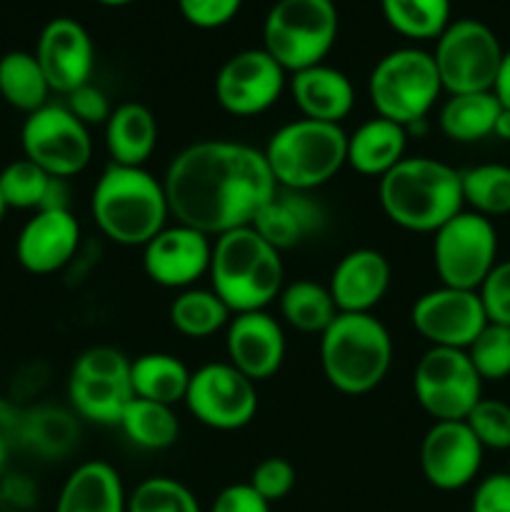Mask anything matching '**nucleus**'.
Wrapping results in <instances>:
<instances>
[{
  "mask_svg": "<svg viewBox=\"0 0 510 512\" xmlns=\"http://www.w3.org/2000/svg\"><path fill=\"white\" fill-rule=\"evenodd\" d=\"M105 128V148L110 163L143 168L158 145V120L143 103H123L113 108Z\"/></svg>",
  "mask_w": 510,
  "mask_h": 512,
  "instance_id": "obj_27",
  "label": "nucleus"
},
{
  "mask_svg": "<svg viewBox=\"0 0 510 512\" xmlns=\"http://www.w3.org/2000/svg\"><path fill=\"white\" fill-rule=\"evenodd\" d=\"M285 70L263 48H248L230 55L215 75V100L235 118H253L280 100Z\"/></svg>",
  "mask_w": 510,
  "mask_h": 512,
  "instance_id": "obj_15",
  "label": "nucleus"
},
{
  "mask_svg": "<svg viewBox=\"0 0 510 512\" xmlns=\"http://www.w3.org/2000/svg\"><path fill=\"white\" fill-rule=\"evenodd\" d=\"M130 385L133 398L173 408L185 400L190 370L183 360L170 353H145L130 360Z\"/></svg>",
  "mask_w": 510,
  "mask_h": 512,
  "instance_id": "obj_28",
  "label": "nucleus"
},
{
  "mask_svg": "<svg viewBox=\"0 0 510 512\" xmlns=\"http://www.w3.org/2000/svg\"><path fill=\"white\" fill-rule=\"evenodd\" d=\"M243 0H178L180 15L200 30L223 28L238 15Z\"/></svg>",
  "mask_w": 510,
  "mask_h": 512,
  "instance_id": "obj_43",
  "label": "nucleus"
},
{
  "mask_svg": "<svg viewBox=\"0 0 510 512\" xmlns=\"http://www.w3.org/2000/svg\"><path fill=\"white\" fill-rule=\"evenodd\" d=\"M80 223L70 210H38L20 228L15 258L33 275H53L78 255Z\"/></svg>",
  "mask_w": 510,
  "mask_h": 512,
  "instance_id": "obj_21",
  "label": "nucleus"
},
{
  "mask_svg": "<svg viewBox=\"0 0 510 512\" xmlns=\"http://www.w3.org/2000/svg\"><path fill=\"white\" fill-rule=\"evenodd\" d=\"M210 290L233 315L265 310L283 290V258L253 225L228 230L213 240Z\"/></svg>",
  "mask_w": 510,
  "mask_h": 512,
  "instance_id": "obj_3",
  "label": "nucleus"
},
{
  "mask_svg": "<svg viewBox=\"0 0 510 512\" xmlns=\"http://www.w3.org/2000/svg\"><path fill=\"white\" fill-rule=\"evenodd\" d=\"M378 200L385 218L410 233H435L465 210L460 173L425 155L403 158L378 180Z\"/></svg>",
  "mask_w": 510,
  "mask_h": 512,
  "instance_id": "obj_2",
  "label": "nucleus"
},
{
  "mask_svg": "<svg viewBox=\"0 0 510 512\" xmlns=\"http://www.w3.org/2000/svg\"><path fill=\"white\" fill-rule=\"evenodd\" d=\"M338 8L333 0H275L263 20V50L285 73L325 63L338 40Z\"/></svg>",
  "mask_w": 510,
  "mask_h": 512,
  "instance_id": "obj_8",
  "label": "nucleus"
},
{
  "mask_svg": "<svg viewBox=\"0 0 510 512\" xmlns=\"http://www.w3.org/2000/svg\"><path fill=\"white\" fill-rule=\"evenodd\" d=\"M78 415L63 408H35L20 420L23 440L45 458L65 455L78 443Z\"/></svg>",
  "mask_w": 510,
  "mask_h": 512,
  "instance_id": "obj_36",
  "label": "nucleus"
},
{
  "mask_svg": "<svg viewBox=\"0 0 510 512\" xmlns=\"http://www.w3.org/2000/svg\"><path fill=\"white\" fill-rule=\"evenodd\" d=\"M50 85L35 53L10 50L0 58V100L10 108L30 115L48 105Z\"/></svg>",
  "mask_w": 510,
  "mask_h": 512,
  "instance_id": "obj_30",
  "label": "nucleus"
},
{
  "mask_svg": "<svg viewBox=\"0 0 510 512\" xmlns=\"http://www.w3.org/2000/svg\"><path fill=\"white\" fill-rule=\"evenodd\" d=\"M325 220H328V213L313 195L278 188L273 198L255 215L253 228L258 230L260 238H265L278 253H283V250L298 248L323 233Z\"/></svg>",
  "mask_w": 510,
  "mask_h": 512,
  "instance_id": "obj_22",
  "label": "nucleus"
},
{
  "mask_svg": "<svg viewBox=\"0 0 510 512\" xmlns=\"http://www.w3.org/2000/svg\"><path fill=\"white\" fill-rule=\"evenodd\" d=\"M500 110L503 105L493 90L450 95L438 113V128L453 143H478L493 135Z\"/></svg>",
  "mask_w": 510,
  "mask_h": 512,
  "instance_id": "obj_29",
  "label": "nucleus"
},
{
  "mask_svg": "<svg viewBox=\"0 0 510 512\" xmlns=\"http://www.w3.org/2000/svg\"><path fill=\"white\" fill-rule=\"evenodd\" d=\"M3 495L8 503L18 505V508H30L35 503V488L25 475H13L10 480H5Z\"/></svg>",
  "mask_w": 510,
  "mask_h": 512,
  "instance_id": "obj_47",
  "label": "nucleus"
},
{
  "mask_svg": "<svg viewBox=\"0 0 510 512\" xmlns=\"http://www.w3.org/2000/svg\"><path fill=\"white\" fill-rule=\"evenodd\" d=\"M485 450H510V405L495 398H480L465 418Z\"/></svg>",
  "mask_w": 510,
  "mask_h": 512,
  "instance_id": "obj_40",
  "label": "nucleus"
},
{
  "mask_svg": "<svg viewBox=\"0 0 510 512\" xmlns=\"http://www.w3.org/2000/svg\"><path fill=\"white\" fill-rule=\"evenodd\" d=\"M410 323L420 338L428 340L430 348L468 350L488 325V315L478 290L440 285L415 300L410 308Z\"/></svg>",
  "mask_w": 510,
  "mask_h": 512,
  "instance_id": "obj_16",
  "label": "nucleus"
},
{
  "mask_svg": "<svg viewBox=\"0 0 510 512\" xmlns=\"http://www.w3.org/2000/svg\"><path fill=\"white\" fill-rule=\"evenodd\" d=\"M408 130L385 118H370L348 135L345 165L368 178H383L405 158Z\"/></svg>",
  "mask_w": 510,
  "mask_h": 512,
  "instance_id": "obj_26",
  "label": "nucleus"
},
{
  "mask_svg": "<svg viewBox=\"0 0 510 512\" xmlns=\"http://www.w3.org/2000/svg\"><path fill=\"white\" fill-rule=\"evenodd\" d=\"M503 55L505 50L493 28L475 18L450 20L448 28L435 38L433 50L440 85L448 95L493 90Z\"/></svg>",
  "mask_w": 510,
  "mask_h": 512,
  "instance_id": "obj_9",
  "label": "nucleus"
},
{
  "mask_svg": "<svg viewBox=\"0 0 510 512\" xmlns=\"http://www.w3.org/2000/svg\"><path fill=\"white\" fill-rule=\"evenodd\" d=\"M225 353L228 363L253 383L273 378L285 360L283 325L265 310L233 315L225 328Z\"/></svg>",
  "mask_w": 510,
  "mask_h": 512,
  "instance_id": "obj_20",
  "label": "nucleus"
},
{
  "mask_svg": "<svg viewBox=\"0 0 510 512\" xmlns=\"http://www.w3.org/2000/svg\"><path fill=\"white\" fill-rule=\"evenodd\" d=\"M470 512H510V473L485 475L475 485Z\"/></svg>",
  "mask_w": 510,
  "mask_h": 512,
  "instance_id": "obj_45",
  "label": "nucleus"
},
{
  "mask_svg": "<svg viewBox=\"0 0 510 512\" xmlns=\"http://www.w3.org/2000/svg\"><path fill=\"white\" fill-rule=\"evenodd\" d=\"M493 93L495 98L500 100V105L510 110V48L505 50L503 55V65H500V73H498V80H495Z\"/></svg>",
  "mask_w": 510,
  "mask_h": 512,
  "instance_id": "obj_49",
  "label": "nucleus"
},
{
  "mask_svg": "<svg viewBox=\"0 0 510 512\" xmlns=\"http://www.w3.org/2000/svg\"><path fill=\"white\" fill-rule=\"evenodd\" d=\"M210 512H270V503L260 498L250 483H235L215 495Z\"/></svg>",
  "mask_w": 510,
  "mask_h": 512,
  "instance_id": "obj_46",
  "label": "nucleus"
},
{
  "mask_svg": "<svg viewBox=\"0 0 510 512\" xmlns=\"http://www.w3.org/2000/svg\"><path fill=\"white\" fill-rule=\"evenodd\" d=\"M498 263V233L490 218L460 210L433 233V265L440 285L478 290Z\"/></svg>",
  "mask_w": 510,
  "mask_h": 512,
  "instance_id": "obj_11",
  "label": "nucleus"
},
{
  "mask_svg": "<svg viewBox=\"0 0 510 512\" xmlns=\"http://www.w3.org/2000/svg\"><path fill=\"white\" fill-rule=\"evenodd\" d=\"M90 210L100 233L125 248H143L170 218L163 180L145 168L110 163L90 195Z\"/></svg>",
  "mask_w": 510,
  "mask_h": 512,
  "instance_id": "obj_4",
  "label": "nucleus"
},
{
  "mask_svg": "<svg viewBox=\"0 0 510 512\" xmlns=\"http://www.w3.org/2000/svg\"><path fill=\"white\" fill-rule=\"evenodd\" d=\"M390 365L393 338L373 313H338L320 335V368L338 393H370L388 378Z\"/></svg>",
  "mask_w": 510,
  "mask_h": 512,
  "instance_id": "obj_5",
  "label": "nucleus"
},
{
  "mask_svg": "<svg viewBox=\"0 0 510 512\" xmlns=\"http://www.w3.org/2000/svg\"><path fill=\"white\" fill-rule=\"evenodd\" d=\"M35 58L53 93L70 95L90 83L95 68V45L83 23L53 18L43 25L35 45Z\"/></svg>",
  "mask_w": 510,
  "mask_h": 512,
  "instance_id": "obj_19",
  "label": "nucleus"
},
{
  "mask_svg": "<svg viewBox=\"0 0 510 512\" xmlns=\"http://www.w3.org/2000/svg\"><path fill=\"white\" fill-rule=\"evenodd\" d=\"M50 185V175L28 158H18L0 170V195L5 205L15 210H35L45 200V190Z\"/></svg>",
  "mask_w": 510,
  "mask_h": 512,
  "instance_id": "obj_37",
  "label": "nucleus"
},
{
  "mask_svg": "<svg viewBox=\"0 0 510 512\" xmlns=\"http://www.w3.org/2000/svg\"><path fill=\"white\" fill-rule=\"evenodd\" d=\"M5 213H8V205H5V200H3V195H0V223H3V218H5Z\"/></svg>",
  "mask_w": 510,
  "mask_h": 512,
  "instance_id": "obj_53",
  "label": "nucleus"
},
{
  "mask_svg": "<svg viewBox=\"0 0 510 512\" xmlns=\"http://www.w3.org/2000/svg\"><path fill=\"white\" fill-rule=\"evenodd\" d=\"M413 393L433 423L465 420L483 398V380L465 350L428 348L413 370Z\"/></svg>",
  "mask_w": 510,
  "mask_h": 512,
  "instance_id": "obj_13",
  "label": "nucleus"
},
{
  "mask_svg": "<svg viewBox=\"0 0 510 512\" xmlns=\"http://www.w3.org/2000/svg\"><path fill=\"white\" fill-rule=\"evenodd\" d=\"M278 303L283 320L298 333L323 335L338 315L328 285H320L315 280H295V283L283 285Z\"/></svg>",
  "mask_w": 510,
  "mask_h": 512,
  "instance_id": "obj_31",
  "label": "nucleus"
},
{
  "mask_svg": "<svg viewBox=\"0 0 510 512\" xmlns=\"http://www.w3.org/2000/svg\"><path fill=\"white\" fill-rule=\"evenodd\" d=\"M483 455L485 448L465 420H438L420 443V470L435 490L453 493L478 478Z\"/></svg>",
  "mask_w": 510,
  "mask_h": 512,
  "instance_id": "obj_17",
  "label": "nucleus"
},
{
  "mask_svg": "<svg viewBox=\"0 0 510 512\" xmlns=\"http://www.w3.org/2000/svg\"><path fill=\"white\" fill-rule=\"evenodd\" d=\"M68 400L78 418L95 425H118L133 400L130 358L110 345H93L75 358L68 375Z\"/></svg>",
  "mask_w": 510,
  "mask_h": 512,
  "instance_id": "obj_10",
  "label": "nucleus"
},
{
  "mask_svg": "<svg viewBox=\"0 0 510 512\" xmlns=\"http://www.w3.org/2000/svg\"><path fill=\"white\" fill-rule=\"evenodd\" d=\"M20 145L23 158L43 168L50 178L60 180L83 173L93 158L90 130L60 103H48L25 115Z\"/></svg>",
  "mask_w": 510,
  "mask_h": 512,
  "instance_id": "obj_12",
  "label": "nucleus"
},
{
  "mask_svg": "<svg viewBox=\"0 0 510 512\" xmlns=\"http://www.w3.org/2000/svg\"><path fill=\"white\" fill-rule=\"evenodd\" d=\"M390 28L410 40H435L450 25V0H380Z\"/></svg>",
  "mask_w": 510,
  "mask_h": 512,
  "instance_id": "obj_34",
  "label": "nucleus"
},
{
  "mask_svg": "<svg viewBox=\"0 0 510 512\" xmlns=\"http://www.w3.org/2000/svg\"><path fill=\"white\" fill-rule=\"evenodd\" d=\"M98 3H103V5H110V8H120V5L135 3V0H98Z\"/></svg>",
  "mask_w": 510,
  "mask_h": 512,
  "instance_id": "obj_52",
  "label": "nucleus"
},
{
  "mask_svg": "<svg viewBox=\"0 0 510 512\" xmlns=\"http://www.w3.org/2000/svg\"><path fill=\"white\" fill-rule=\"evenodd\" d=\"M118 428L140 450H165L178 443L180 420L173 408L133 398L120 415Z\"/></svg>",
  "mask_w": 510,
  "mask_h": 512,
  "instance_id": "obj_32",
  "label": "nucleus"
},
{
  "mask_svg": "<svg viewBox=\"0 0 510 512\" xmlns=\"http://www.w3.org/2000/svg\"><path fill=\"white\" fill-rule=\"evenodd\" d=\"M65 108H68L70 113L85 125V128H90V125H105L108 123L110 113H113L108 95L90 83L80 85L78 90L65 95Z\"/></svg>",
  "mask_w": 510,
  "mask_h": 512,
  "instance_id": "obj_44",
  "label": "nucleus"
},
{
  "mask_svg": "<svg viewBox=\"0 0 510 512\" xmlns=\"http://www.w3.org/2000/svg\"><path fill=\"white\" fill-rule=\"evenodd\" d=\"M345 148L348 133L340 125L298 118L270 135L263 155L278 188L313 193L340 173Z\"/></svg>",
  "mask_w": 510,
  "mask_h": 512,
  "instance_id": "obj_6",
  "label": "nucleus"
},
{
  "mask_svg": "<svg viewBox=\"0 0 510 512\" xmlns=\"http://www.w3.org/2000/svg\"><path fill=\"white\" fill-rule=\"evenodd\" d=\"M230 318H233V313L213 290H180L173 303H170V323L180 335L190 340L210 338L218 330L228 328Z\"/></svg>",
  "mask_w": 510,
  "mask_h": 512,
  "instance_id": "obj_33",
  "label": "nucleus"
},
{
  "mask_svg": "<svg viewBox=\"0 0 510 512\" xmlns=\"http://www.w3.org/2000/svg\"><path fill=\"white\" fill-rule=\"evenodd\" d=\"M185 408L205 428L233 433L253 423L258 413V390L250 378L225 363H208L190 373Z\"/></svg>",
  "mask_w": 510,
  "mask_h": 512,
  "instance_id": "obj_14",
  "label": "nucleus"
},
{
  "mask_svg": "<svg viewBox=\"0 0 510 512\" xmlns=\"http://www.w3.org/2000/svg\"><path fill=\"white\" fill-rule=\"evenodd\" d=\"M55 512H128L120 473L105 460L78 465L60 488Z\"/></svg>",
  "mask_w": 510,
  "mask_h": 512,
  "instance_id": "obj_25",
  "label": "nucleus"
},
{
  "mask_svg": "<svg viewBox=\"0 0 510 512\" xmlns=\"http://www.w3.org/2000/svg\"><path fill=\"white\" fill-rule=\"evenodd\" d=\"M463 203L483 218L510 215V165L483 163L460 173Z\"/></svg>",
  "mask_w": 510,
  "mask_h": 512,
  "instance_id": "obj_35",
  "label": "nucleus"
},
{
  "mask_svg": "<svg viewBox=\"0 0 510 512\" xmlns=\"http://www.w3.org/2000/svg\"><path fill=\"white\" fill-rule=\"evenodd\" d=\"M40 210H70V190L68 180L50 178L48 190H45V200Z\"/></svg>",
  "mask_w": 510,
  "mask_h": 512,
  "instance_id": "obj_48",
  "label": "nucleus"
},
{
  "mask_svg": "<svg viewBox=\"0 0 510 512\" xmlns=\"http://www.w3.org/2000/svg\"><path fill=\"white\" fill-rule=\"evenodd\" d=\"M210 255V235L183 223L165 225L148 245H143V270L160 288L188 290L208 275Z\"/></svg>",
  "mask_w": 510,
  "mask_h": 512,
  "instance_id": "obj_18",
  "label": "nucleus"
},
{
  "mask_svg": "<svg viewBox=\"0 0 510 512\" xmlns=\"http://www.w3.org/2000/svg\"><path fill=\"white\" fill-rule=\"evenodd\" d=\"M493 135L500 140H508L510 143V110L503 108L500 110L498 120H495V128H493Z\"/></svg>",
  "mask_w": 510,
  "mask_h": 512,
  "instance_id": "obj_50",
  "label": "nucleus"
},
{
  "mask_svg": "<svg viewBox=\"0 0 510 512\" xmlns=\"http://www.w3.org/2000/svg\"><path fill=\"white\" fill-rule=\"evenodd\" d=\"M163 188L175 223L218 238L253 225L278 183L263 150L233 140H200L170 160Z\"/></svg>",
  "mask_w": 510,
  "mask_h": 512,
  "instance_id": "obj_1",
  "label": "nucleus"
},
{
  "mask_svg": "<svg viewBox=\"0 0 510 512\" xmlns=\"http://www.w3.org/2000/svg\"><path fill=\"white\" fill-rule=\"evenodd\" d=\"M290 93L303 118L340 125L355 105V90L348 75L333 65H313L293 73Z\"/></svg>",
  "mask_w": 510,
  "mask_h": 512,
  "instance_id": "obj_24",
  "label": "nucleus"
},
{
  "mask_svg": "<svg viewBox=\"0 0 510 512\" xmlns=\"http://www.w3.org/2000/svg\"><path fill=\"white\" fill-rule=\"evenodd\" d=\"M248 483L260 498L273 505L288 498L290 490L295 488V468L285 458H265L255 465Z\"/></svg>",
  "mask_w": 510,
  "mask_h": 512,
  "instance_id": "obj_41",
  "label": "nucleus"
},
{
  "mask_svg": "<svg viewBox=\"0 0 510 512\" xmlns=\"http://www.w3.org/2000/svg\"><path fill=\"white\" fill-rule=\"evenodd\" d=\"M128 512H203L198 498L173 478H148L128 495Z\"/></svg>",
  "mask_w": 510,
  "mask_h": 512,
  "instance_id": "obj_39",
  "label": "nucleus"
},
{
  "mask_svg": "<svg viewBox=\"0 0 510 512\" xmlns=\"http://www.w3.org/2000/svg\"><path fill=\"white\" fill-rule=\"evenodd\" d=\"M473 363L475 373L483 383H498L510 378V328L508 325L488 323L478 338L465 350Z\"/></svg>",
  "mask_w": 510,
  "mask_h": 512,
  "instance_id": "obj_38",
  "label": "nucleus"
},
{
  "mask_svg": "<svg viewBox=\"0 0 510 512\" xmlns=\"http://www.w3.org/2000/svg\"><path fill=\"white\" fill-rule=\"evenodd\" d=\"M443 85L433 53L423 48H395L373 65L368 75V98L375 115L403 125L405 130L428 120Z\"/></svg>",
  "mask_w": 510,
  "mask_h": 512,
  "instance_id": "obj_7",
  "label": "nucleus"
},
{
  "mask_svg": "<svg viewBox=\"0 0 510 512\" xmlns=\"http://www.w3.org/2000/svg\"><path fill=\"white\" fill-rule=\"evenodd\" d=\"M5 463H8V435L0 430V473H3Z\"/></svg>",
  "mask_w": 510,
  "mask_h": 512,
  "instance_id": "obj_51",
  "label": "nucleus"
},
{
  "mask_svg": "<svg viewBox=\"0 0 510 512\" xmlns=\"http://www.w3.org/2000/svg\"><path fill=\"white\" fill-rule=\"evenodd\" d=\"M488 323L508 325L510 328V258L498 260L488 278L478 288Z\"/></svg>",
  "mask_w": 510,
  "mask_h": 512,
  "instance_id": "obj_42",
  "label": "nucleus"
},
{
  "mask_svg": "<svg viewBox=\"0 0 510 512\" xmlns=\"http://www.w3.org/2000/svg\"><path fill=\"white\" fill-rule=\"evenodd\" d=\"M390 288V263L380 250L345 253L330 273L328 290L338 313H373Z\"/></svg>",
  "mask_w": 510,
  "mask_h": 512,
  "instance_id": "obj_23",
  "label": "nucleus"
}]
</instances>
